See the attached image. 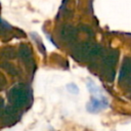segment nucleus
<instances>
[{
	"instance_id": "obj_6",
	"label": "nucleus",
	"mask_w": 131,
	"mask_h": 131,
	"mask_svg": "<svg viewBox=\"0 0 131 131\" xmlns=\"http://www.w3.org/2000/svg\"><path fill=\"white\" fill-rule=\"evenodd\" d=\"M18 54L20 59L24 63H26L28 67H34V58L33 53L31 50V47L27 44H21L18 49Z\"/></svg>"
},
{
	"instance_id": "obj_9",
	"label": "nucleus",
	"mask_w": 131,
	"mask_h": 131,
	"mask_svg": "<svg viewBox=\"0 0 131 131\" xmlns=\"http://www.w3.org/2000/svg\"><path fill=\"white\" fill-rule=\"evenodd\" d=\"M87 86H88V88H89V90H90V92H91L92 94H94V95L100 94V88H99L97 85H95L93 82L89 81V82L87 83Z\"/></svg>"
},
{
	"instance_id": "obj_2",
	"label": "nucleus",
	"mask_w": 131,
	"mask_h": 131,
	"mask_svg": "<svg viewBox=\"0 0 131 131\" xmlns=\"http://www.w3.org/2000/svg\"><path fill=\"white\" fill-rule=\"evenodd\" d=\"M101 47L93 44V43H82L79 44L73 52V56L75 57V59L85 62V61H89L97 56H99L101 54Z\"/></svg>"
},
{
	"instance_id": "obj_11",
	"label": "nucleus",
	"mask_w": 131,
	"mask_h": 131,
	"mask_svg": "<svg viewBox=\"0 0 131 131\" xmlns=\"http://www.w3.org/2000/svg\"><path fill=\"white\" fill-rule=\"evenodd\" d=\"M5 84H6V79H5V77L0 73V90L5 86Z\"/></svg>"
},
{
	"instance_id": "obj_8",
	"label": "nucleus",
	"mask_w": 131,
	"mask_h": 131,
	"mask_svg": "<svg viewBox=\"0 0 131 131\" xmlns=\"http://www.w3.org/2000/svg\"><path fill=\"white\" fill-rule=\"evenodd\" d=\"M61 37L66 41H73L76 38V31L72 27H64L61 31Z\"/></svg>"
},
{
	"instance_id": "obj_10",
	"label": "nucleus",
	"mask_w": 131,
	"mask_h": 131,
	"mask_svg": "<svg viewBox=\"0 0 131 131\" xmlns=\"http://www.w3.org/2000/svg\"><path fill=\"white\" fill-rule=\"evenodd\" d=\"M68 88H69V91L70 92H72V93H78V87L75 84L68 85Z\"/></svg>"
},
{
	"instance_id": "obj_1",
	"label": "nucleus",
	"mask_w": 131,
	"mask_h": 131,
	"mask_svg": "<svg viewBox=\"0 0 131 131\" xmlns=\"http://www.w3.org/2000/svg\"><path fill=\"white\" fill-rule=\"evenodd\" d=\"M7 98L10 104L18 108L26 106L31 98L30 88L25 84H17L7 92Z\"/></svg>"
},
{
	"instance_id": "obj_5",
	"label": "nucleus",
	"mask_w": 131,
	"mask_h": 131,
	"mask_svg": "<svg viewBox=\"0 0 131 131\" xmlns=\"http://www.w3.org/2000/svg\"><path fill=\"white\" fill-rule=\"evenodd\" d=\"M131 81V58L125 57L119 73V82L127 83Z\"/></svg>"
},
{
	"instance_id": "obj_3",
	"label": "nucleus",
	"mask_w": 131,
	"mask_h": 131,
	"mask_svg": "<svg viewBox=\"0 0 131 131\" xmlns=\"http://www.w3.org/2000/svg\"><path fill=\"white\" fill-rule=\"evenodd\" d=\"M108 105V101L106 97L102 95H94L90 101L87 104V111L90 113H98L104 108H106Z\"/></svg>"
},
{
	"instance_id": "obj_4",
	"label": "nucleus",
	"mask_w": 131,
	"mask_h": 131,
	"mask_svg": "<svg viewBox=\"0 0 131 131\" xmlns=\"http://www.w3.org/2000/svg\"><path fill=\"white\" fill-rule=\"evenodd\" d=\"M1 118L3 120L4 123H6L7 125H12L14 123H16L19 119V114H18V107L10 104L8 106H5L2 110V114H1Z\"/></svg>"
},
{
	"instance_id": "obj_7",
	"label": "nucleus",
	"mask_w": 131,
	"mask_h": 131,
	"mask_svg": "<svg viewBox=\"0 0 131 131\" xmlns=\"http://www.w3.org/2000/svg\"><path fill=\"white\" fill-rule=\"evenodd\" d=\"M117 58H118V52L117 51H111V52H108L104 56V58H103V64H104V67L110 72H111V70L114 71V67L117 63Z\"/></svg>"
},
{
	"instance_id": "obj_12",
	"label": "nucleus",
	"mask_w": 131,
	"mask_h": 131,
	"mask_svg": "<svg viewBox=\"0 0 131 131\" xmlns=\"http://www.w3.org/2000/svg\"><path fill=\"white\" fill-rule=\"evenodd\" d=\"M5 107V103H4V99L0 96V111H2Z\"/></svg>"
}]
</instances>
